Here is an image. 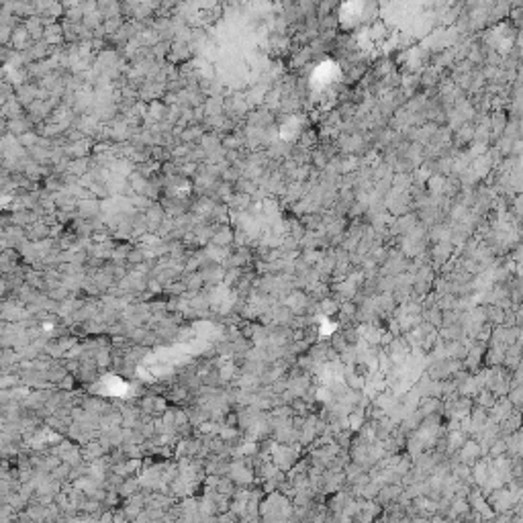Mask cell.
I'll use <instances>...</instances> for the list:
<instances>
[{
    "mask_svg": "<svg viewBox=\"0 0 523 523\" xmlns=\"http://www.w3.org/2000/svg\"><path fill=\"white\" fill-rule=\"evenodd\" d=\"M76 213L82 221H92L100 215V200L98 198H82L76 205Z\"/></svg>",
    "mask_w": 523,
    "mask_h": 523,
    "instance_id": "obj_1",
    "label": "cell"
},
{
    "mask_svg": "<svg viewBox=\"0 0 523 523\" xmlns=\"http://www.w3.org/2000/svg\"><path fill=\"white\" fill-rule=\"evenodd\" d=\"M190 56H192V49H190L188 43L172 41V47H170V54H168V58H170L174 63H178V61H186Z\"/></svg>",
    "mask_w": 523,
    "mask_h": 523,
    "instance_id": "obj_2",
    "label": "cell"
},
{
    "mask_svg": "<svg viewBox=\"0 0 523 523\" xmlns=\"http://www.w3.org/2000/svg\"><path fill=\"white\" fill-rule=\"evenodd\" d=\"M452 254H454V245L450 241H440V243H435L431 247V258L437 264H446Z\"/></svg>",
    "mask_w": 523,
    "mask_h": 523,
    "instance_id": "obj_3",
    "label": "cell"
},
{
    "mask_svg": "<svg viewBox=\"0 0 523 523\" xmlns=\"http://www.w3.org/2000/svg\"><path fill=\"white\" fill-rule=\"evenodd\" d=\"M229 243H233V229H231V227H227V225L217 227V229H215V233H213L211 245H217V247H227Z\"/></svg>",
    "mask_w": 523,
    "mask_h": 523,
    "instance_id": "obj_4",
    "label": "cell"
},
{
    "mask_svg": "<svg viewBox=\"0 0 523 523\" xmlns=\"http://www.w3.org/2000/svg\"><path fill=\"white\" fill-rule=\"evenodd\" d=\"M6 131H8V135H12V137L19 139L23 133L31 131V125H29V121L25 119V116H19V119H10L6 123Z\"/></svg>",
    "mask_w": 523,
    "mask_h": 523,
    "instance_id": "obj_5",
    "label": "cell"
},
{
    "mask_svg": "<svg viewBox=\"0 0 523 523\" xmlns=\"http://www.w3.org/2000/svg\"><path fill=\"white\" fill-rule=\"evenodd\" d=\"M90 172V160L88 158H80V160H72L70 168H67V174L74 178H82Z\"/></svg>",
    "mask_w": 523,
    "mask_h": 523,
    "instance_id": "obj_6",
    "label": "cell"
},
{
    "mask_svg": "<svg viewBox=\"0 0 523 523\" xmlns=\"http://www.w3.org/2000/svg\"><path fill=\"white\" fill-rule=\"evenodd\" d=\"M139 491H141V482L137 476H135V478H125L116 493H119V497H123V499H129L133 495H137Z\"/></svg>",
    "mask_w": 523,
    "mask_h": 523,
    "instance_id": "obj_7",
    "label": "cell"
},
{
    "mask_svg": "<svg viewBox=\"0 0 523 523\" xmlns=\"http://www.w3.org/2000/svg\"><path fill=\"white\" fill-rule=\"evenodd\" d=\"M215 491L219 493V495H223V497H233V493L237 491V484H235L229 476H219V480H217V486H215Z\"/></svg>",
    "mask_w": 523,
    "mask_h": 523,
    "instance_id": "obj_8",
    "label": "cell"
},
{
    "mask_svg": "<svg viewBox=\"0 0 523 523\" xmlns=\"http://www.w3.org/2000/svg\"><path fill=\"white\" fill-rule=\"evenodd\" d=\"M182 284L186 286V292H198L202 289V284H205V280H202V276L198 272H194V274H182Z\"/></svg>",
    "mask_w": 523,
    "mask_h": 523,
    "instance_id": "obj_9",
    "label": "cell"
},
{
    "mask_svg": "<svg viewBox=\"0 0 523 523\" xmlns=\"http://www.w3.org/2000/svg\"><path fill=\"white\" fill-rule=\"evenodd\" d=\"M472 403L476 405V407H482V409H491L493 405L497 403V397L491 393V391H478L476 395H474V399H472Z\"/></svg>",
    "mask_w": 523,
    "mask_h": 523,
    "instance_id": "obj_10",
    "label": "cell"
},
{
    "mask_svg": "<svg viewBox=\"0 0 523 523\" xmlns=\"http://www.w3.org/2000/svg\"><path fill=\"white\" fill-rule=\"evenodd\" d=\"M342 382L346 384V389L351 391V393H362V389L366 386V380H364V378H360V376H356V374H351V372H348V374L344 376Z\"/></svg>",
    "mask_w": 523,
    "mask_h": 523,
    "instance_id": "obj_11",
    "label": "cell"
},
{
    "mask_svg": "<svg viewBox=\"0 0 523 523\" xmlns=\"http://www.w3.org/2000/svg\"><path fill=\"white\" fill-rule=\"evenodd\" d=\"M289 407H291L292 415H298V417H309V415H311V411H309V403H305L300 397H294Z\"/></svg>",
    "mask_w": 523,
    "mask_h": 523,
    "instance_id": "obj_12",
    "label": "cell"
},
{
    "mask_svg": "<svg viewBox=\"0 0 523 523\" xmlns=\"http://www.w3.org/2000/svg\"><path fill=\"white\" fill-rule=\"evenodd\" d=\"M319 311L325 313L327 317L329 315H335V313H340V302H337L333 296H327L323 300H319Z\"/></svg>",
    "mask_w": 523,
    "mask_h": 523,
    "instance_id": "obj_13",
    "label": "cell"
},
{
    "mask_svg": "<svg viewBox=\"0 0 523 523\" xmlns=\"http://www.w3.org/2000/svg\"><path fill=\"white\" fill-rule=\"evenodd\" d=\"M507 115L505 113H495V115H491V119H488V127H491L493 131H497V133H501V131H505V127H507Z\"/></svg>",
    "mask_w": 523,
    "mask_h": 523,
    "instance_id": "obj_14",
    "label": "cell"
},
{
    "mask_svg": "<svg viewBox=\"0 0 523 523\" xmlns=\"http://www.w3.org/2000/svg\"><path fill=\"white\" fill-rule=\"evenodd\" d=\"M16 141H19L21 147H29V149H31V147H35V145L39 143V135H37L35 131H27V133H23Z\"/></svg>",
    "mask_w": 523,
    "mask_h": 523,
    "instance_id": "obj_15",
    "label": "cell"
},
{
    "mask_svg": "<svg viewBox=\"0 0 523 523\" xmlns=\"http://www.w3.org/2000/svg\"><path fill=\"white\" fill-rule=\"evenodd\" d=\"M460 313H456V311H442V325L440 327H452V325H458L460 323Z\"/></svg>",
    "mask_w": 523,
    "mask_h": 523,
    "instance_id": "obj_16",
    "label": "cell"
},
{
    "mask_svg": "<svg viewBox=\"0 0 523 523\" xmlns=\"http://www.w3.org/2000/svg\"><path fill=\"white\" fill-rule=\"evenodd\" d=\"M119 501H121L119 493H116V491H109V488H107L105 499H103L105 509H107V511H115V507H116V505H119Z\"/></svg>",
    "mask_w": 523,
    "mask_h": 523,
    "instance_id": "obj_17",
    "label": "cell"
},
{
    "mask_svg": "<svg viewBox=\"0 0 523 523\" xmlns=\"http://www.w3.org/2000/svg\"><path fill=\"white\" fill-rule=\"evenodd\" d=\"M329 348H331L335 353H344V351H346L349 346L346 344V340L342 337V333H337V335H333V337H331V344H329Z\"/></svg>",
    "mask_w": 523,
    "mask_h": 523,
    "instance_id": "obj_18",
    "label": "cell"
}]
</instances>
